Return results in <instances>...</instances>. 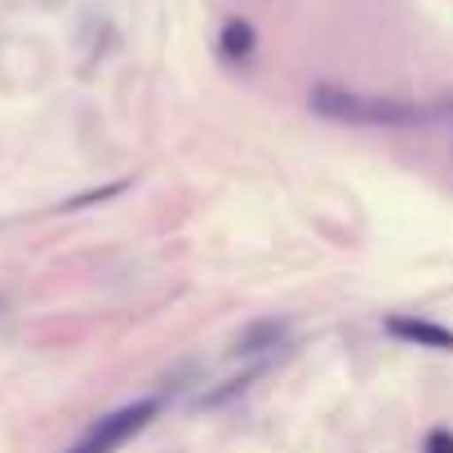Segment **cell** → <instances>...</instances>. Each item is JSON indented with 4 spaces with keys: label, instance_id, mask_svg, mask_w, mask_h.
<instances>
[{
    "label": "cell",
    "instance_id": "1",
    "mask_svg": "<svg viewBox=\"0 0 453 453\" xmlns=\"http://www.w3.org/2000/svg\"><path fill=\"white\" fill-rule=\"evenodd\" d=\"M311 111L334 120V125H360V129H413V125H426V116H431V111L404 103V98L356 94V89H342V85H316Z\"/></svg>",
    "mask_w": 453,
    "mask_h": 453
},
{
    "label": "cell",
    "instance_id": "2",
    "mask_svg": "<svg viewBox=\"0 0 453 453\" xmlns=\"http://www.w3.org/2000/svg\"><path fill=\"white\" fill-rule=\"evenodd\" d=\"M387 329L413 347H435V351H453V329L444 325H431V320H413V316H391Z\"/></svg>",
    "mask_w": 453,
    "mask_h": 453
},
{
    "label": "cell",
    "instance_id": "3",
    "mask_svg": "<svg viewBox=\"0 0 453 453\" xmlns=\"http://www.w3.org/2000/svg\"><path fill=\"white\" fill-rule=\"evenodd\" d=\"M222 54L232 58V63H245L254 54V27L245 19H232V23L222 27Z\"/></svg>",
    "mask_w": 453,
    "mask_h": 453
},
{
    "label": "cell",
    "instance_id": "4",
    "mask_svg": "<svg viewBox=\"0 0 453 453\" xmlns=\"http://www.w3.org/2000/svg\"><path fill=\"white\" fill-rule=\"evenodd\" d=\"M426 453H453V435L449 431H431L426 435Z\"/></svg>",
    "mask_w": 453,
    "mask_h": 453
},
{
    "label": "cell",
    "instance_id": "5",
    "mask_svg": "<svg viewBox=\"0 0 453 453\" xmlns=\"http://www.w3.org/2000/svg\"><path fill=\"white\" fill-rule=\"evenodd\" d=\"M444 111H449V120H453V98H449V103H444Z\"/></svg>",
    "mask_w": 453,
    "mask_h": 453
},
{
    "label": "cell",
    "instance_id": "6",
    "mask_svg": "<svg viewBox=\"0 0 453 453\" xmlns=\"http://www.w3.org/2000/svg\"><path fill=\"white\" fill-rule=\"evenodd\" d=\"M67 453H81V449H76V444H72V449H67Z\"/></svg>",
    "mask_w": 453,
    "mask_h": 453
}]
</instances>
